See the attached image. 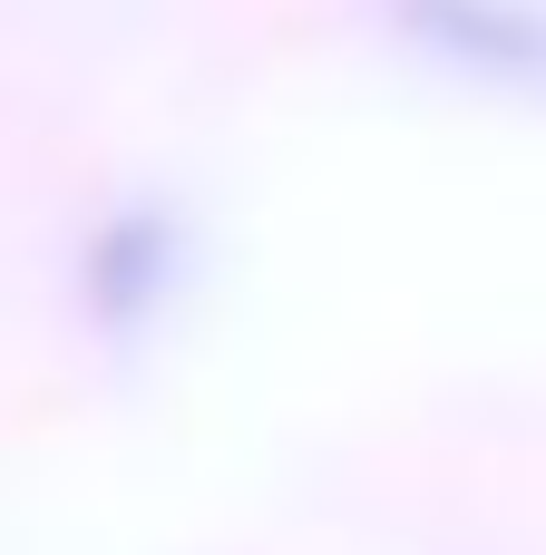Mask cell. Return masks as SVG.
<instances>
[{
  "instance_id": "obj_1",
  "label": "cell",
  "mask_w": 546,
  "mask_h": 555,
  "mask_svg": "<svg viewBox=\"0 0 546 555\" xmlns=\"http://www.w3.org/2000/svg\"><path fill=\"white\" fill-rule=\"evenodd\" d=\"M410 29H430L440 49H469L479 68L546 78V20L518 0H410Z\"/></svg>"
}]
</instances>
